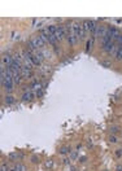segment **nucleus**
<instances>
[{
    "mask_svg": "<svg viewBox=\"0 0 122 171\" xmlns=\"http://www.w3.org/2000/svg\"><path fill=\"white\" fill-rule=\"evenodd\" d=\"M55 36H56V39H57V42H63L64 39L66 38L64 25H57V29H56V31H55Z\"/></svg>",
    "mask_w": 122,
    "mask_h": 171,
    "instance_id": "f257e3e1",
    "label": "nucleus"
},
{
    "mask_svg": "<svg viewBox=\"0 0 122 171\" xmlns=\"http://www.w3.org/2000/svg\"><path fill=\"white\" fill-rule=\"evenodd\" d=\"M31 57H33V62L35 66H39V65H42L43 62V52L42 51H37L34 52V53H31Z\"/></svg>",
    "mask_w": 122,
    "mask_h": 171,
    "instance_id": "f03ea898",
    "label": "nucleus"
},
{
    "mask_svg": "<svg viewBox=\"0 0 122 171\" xmlns=\"http://www.w3.org/2000/svg\"><path fill=\"white\" fill-rule=\"evenodd\" d=\"M2 65H4L5 68H9L13 65V56H11L9 53H4L2 57Z\"/></svg>",
    "mask_w": 122,
    "mask_h": 171,
    "instance_id": "7ed1b4c3",
    "label": "nucleus"
},
{
    "mask_svg": "<svg viewBox=\"0 0 122 171\" xmlns=\"http://www.w3.org/2000/svg\"><path fill=\"white\" fill-rule=\"evenodd\" d=\"M34 92L31 91V90H26L25 92H24V95H22V100L24 101H31V100L34 99Z\"/></svg>",
    "mask_w": 122,
    "mask_h": 171,
    "instance_id": "20e7f679",
    "label": "nucleus"
},
{
    "mask_svg": "<svg viewBox=\"0 0 122 171\" xmlns=\"http://www.w3.org/2000/svg\"><path fill=\"white\" fill-rule=\"evenodd\" d=\"M21 75H22L24 79H29L30 75H31V70L26 66H22L21 68Z\"/></svg>",
    "mask_w": 122,
    "mask_h": 171,
    "instance_id": "39448f33",
    "label": "nucleus"
},
{
    "mask_svg": "<svg viewBox=\"0 0 122 171\" xmlns=\"http://www.w3.org/2000/svg\"><path fill=\"white\" fill-rule=\"evenodd\" d=\"M22 154L18 152H12L8 154V160H11V161H18V158H22Z\"/></svg>",
    "mask_w": 122,
    "mask_h": 171,
    "instance_id": "423d86ee",
    "label": "nucleus"
},
{
    "mask_svg": "<svg viewBox=\"0 0 122 171\" xmlns=\"http://www.w3.org/2000/svg\"><path fill=\"white\" fill-rule=\"evenodd\" d=\"M4 103H5L7 105H11V104L14 103V97H13L11 93H7L5 97H4Z\"/></svg>",
    "mask_w": 122,
    "mask_h": 171,
    "instance_id": "0eeeda50",
    "label": "nucleus"
},
{
    "mask_svg": "<svg viewBox=\"0 0 122 171\" xmlns=\"http://www.w3.org/2000/svg\"><path fill=\"white\" fill-rule=\"evenodd\" d=\"M114 57H116V60H117V61H122V47H120V46H118V48H117V52H116Z\"/></svg>",
    "mask_w": 122,
    "mask_h": 171,
    "instance_id": "6e6552de",
    "label": "nucleus"
},
{
    "mask_svg": "<svg viewBox=\"0 0 122 171\" xmlns=\"http://www.w3.org/2000/svg\"><path fill=\"white\" fill-rule=\"evenodd\" d=\"M60 153L61 154H66V153H70V148L69 147H63L60 149Z\"/></svg>",
    "mask_w": 122,
    "mask_h": 171,
    "instance_id": "1a4fd4ad",
    "label": "nucleus"
},
{
    "mask_svg": "<svg viewBox=\"0 0 122 171\" xmlns=\"http://www.w3.org/2000/svg\"><path fill=\"white\" fill-rule=\"evenodd\" d=\"M11 169L8 167V165L5 163V162H2V167H0V171H9Z\"/></svg>",
    "mask_w": 122,
    "mask_h": 171,
    "instance_id": "9d476101",
    "label": "nucleus"
},
{
    "mask_svg": "<svg viewBox=\"0 0 122 171\" xmlns=\"http://www.w3.org/2000/svg\"><path fill=\"white\" fill-rule=\"evenodd\" d=\"M16 169L17 171H26V167L22 165V163H18V165H16Z\"/></svg>",
    "mask_w": 122,
    "mask_h": 171,
    "instance_id": "9b49d317",
    "label": "nucleus"
},
{
    "mask_svg": "<svg viewBox=\"0 0 122 171\" xmlns=\"http://www.w3.org/2000/svg\"><path fill=\"white\" fill-rule=\"evenodd\" d=\"M109 141H111V143H113V144H114V143H117V141H118V140H117V138L114 136V135H112V136L109 138Z\"/></svg>",
    "mask_w": 122,
    "mask_h": 171,
    "instance_id": "f8f14e48",
    "label": "nucleus"
},
{
    "mask_svg": "<svg viewBox=\"0 0 122 171\" xmlns=\"http://www.w3.org/2000/svg\"><path fill=\"white\" fill-rule=\"evenodd\" d=\"M31 162H33V163H38V162H39L38 156H33V157H31Z\"/></svg>",
    "mask_w": 122,
    "mask_h": 171,
    "instance_id": "ddd939ff",
    "label": "nucleus"
},
{
    "mask_svg": "<svg viewBox=\"0 0 122 171\" xmlns=\"http://www.w3.org/2000/svg\"><path fill=\"white\" fill-rule=\"evenodd\" d=\"M116 156L117 157H122V149H117V150H116Z\"/></svg>",
    "mask_w": 122,
    "mask_h": 171,
    "instance_id": "4468645a",
    "label": "nucleus"
},
{
    "mask_svg": "<svg viewBox=\"0 0 122 171\" xmlns=\"http://www.w3.org/2000/svg\"><path fill=\"white\" fill-rule=\"evenodd\" d=\"M46 166H47V167H51V166H52V161H51V160L47 161V162H46Z\"/></svg>",
    "mask_w": 122,
    "mask_h": 171,
    "instance_id": "2eb2a0df",
    "label": "nucleus"
},
{
    "mask_svg": "<svg viewBox=\"0 0 122 171\" xmlns=\"http://www.w3.org/2000/svg\"><path fill=\"white\" fill-rule=\"evenodd\" d=\"M116 171H122V165H117Z\"/></svg>",
    "mask_w": 122,
    "mask_h": 171,
    "instance_id": "dca6fc26",
    "label": "nucleus"
}]
</instances>
